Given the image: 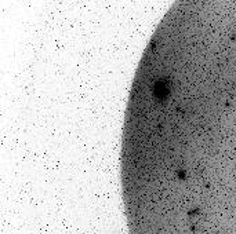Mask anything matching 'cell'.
Returning <instances> with one entry per match:
<instances>
[{
  "label": "cell",
  "mask_w": 236,
  "mask_h": 234,
  "mask_svg": "<svg viewBox=\"0 0 236 234\" xmlns=\"http://www.w3.org/2000/svg\"><path fill=\"white\" fill-rule=\"evenodd\" d=\"M170 94V84L167 81H159L156 83L153 87V95L155 98H158L159 101H164Z\"/></svg>",
  "instance_id": "1"
},
{
  "label": "cell",
  "mask_w": 236,
  "mask_h": 234,
  "mask_svg": "<svg viewBox=\"0 0 236 234\" xmlns=\"http://www.w3.org/2000/svg\"><path fill=\"white\" fill-rule=\"evenodd\" d=\"M177 178H178V179H181V180H184L186 178L185 172H184V171H177Z\"/></svg>",
  "instance_id": "2"
}]
</instances>
